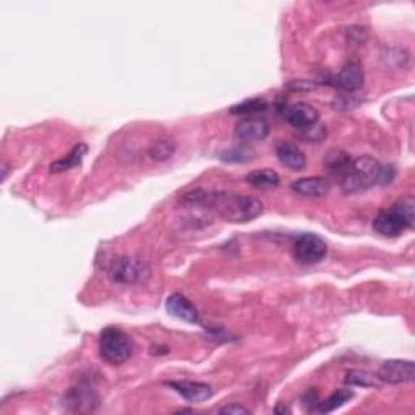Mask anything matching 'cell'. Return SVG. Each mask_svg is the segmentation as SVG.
<instances>
[{
    "label": "cell",
    "mask_w": 415,
    "mask_h": 415,
    "mask_svg": "<svg viewBox=\"0 0 415 415\" xmlns=\"http://www.w3.org/2000/svg\"><path fill=\"white\" fill-rule=\"evenodd\" d=\"M302 133L303 137L310 140V142H320V140H323L326 137V127L315 124L313 127L307 128V130H303Z\"/></svg>",
    "instance_id": "obj_24"
},
{
    "label": "cell",
    "mask_w": 415,
    "mask_h": 415,
    "mask_svg": "<svg viewBox=\"0 0 415 415\" xmlns=\"http://www.w3.org/2000/svg\"><path fill=\"white\" fill-rule=\"evenodd\" d=\"M394 179V169L379 164L372 156H359L352 159L349 171L341 177L344 194H355L375 185H388Z\"/></svg>",
    "instance_id": "obj_2"
},
{
    "label": "cell",
    "mask_w": 415,
    "mask_h": 415,
    "mask_svg": "<svg viewBox=\"0 0 415 415\" xmlns=\"http://www.w3.org/2000/svg\"><path fill=\"white\" fill-rule=\"evenodd\" d=\"M292 255L300 265H317L328 255V245L317 233H302L295 238Z\"/></svg>",
    "instance_id": "obj_6"
},
{
    "label": "cell",
    "mask_w": 415,
    "mask_h": 415,
    "mask_svg": "<svg viewBox=\"0 0 415 415\" xmlns=\"http://www.w3.org/2000/svg\"><path fill=\"white\" fill-rule=\"evenodd\" d=\"M344 383L349 384V387H359V388H373L379 389L383 387V382L379 379L377 373L367 372V370H359V368H354V370H349L344 377Z\"/></svg>",
    "instance_id": "obj_17"
},
{
    "label": "cell",
    "mask_w": 415,
    "mask_h": 415,
    "mask_svg": "<svg viewBox=\"0 0 415 415\" xmlns=\"http://www.w3.org/2000/svg\"><path fill=\"white\" fill-rule=\"evenodd\" d=\"M133 344L127 332L115 326L104 328L99 335V355L109 365H124L132 357Z\"/></svg>",
    "instance_id": "obj_4"
},
{
    "label": "cell",
    "mask_w": 415,
    "mask_h": 415,
    "mask_svg": "<svg viewBox=\"0 0 415 415\" xmlns=\"http://www.w3.org/2000/svg\"><path fill=\"white\" fill-rule=\"evenodd\" d=\"M285 120L289 122V124L297 128V130H307V128L313 127L315 124H318L320 122V112L313 106H310V104L305 103H299V104H294V106H290L285 109Z\"/></svg>",
    "instance_id": "obj_12"
},
{
    "label": "cell",
    "mask_w": 415,
    "mask_h": 415,
    "mask_svg": "<svg viewBox=\"0 0 415 415\" xmlns=\"http://www.w3.org/2000/svg\"><path fill=\"white\" fill-rule=\"evenodd\" d=\"M175 149H177V146L171 140H157V142L151 143L148 148V156L156 162H162L171 159Z\"/></svg>",
    "instance_id": "obj_21"
},
{
    "label": "cell",
    "mask_w": 415,
    "mask_h": 415,
    "mask_svg": "<svg viewBox=\"0 0 415 415\" xmlns=\"http://www.w3.org/2000/svg\"><path fill=\"white\" fill-rule=\"evenodd\" d=\"M9 171H10V166L7 164V161H4L2 162V180H4V182L9 177Z\"/></svg>",
    "instance_id": "obj_28"
},
{
    "label": "cell",
    "mask_w": 415,
    "mask_h": 415,
    "mask_svg": "<svg viewBox=\"0 0 415 415\" xmlns=\"http://www.w3.org/2000/svg\"><path fill=\"white\" fill-rule=\"evenodd\" d=\"M166 310H167V313L172 315L174 318L182 320L185 321V323H190V325L201 323V317H200V312H198V308L189 299H187L185 295L179 294V292H175V294L167 297Z\"/></svg>",
    "instance_id": "obj_10"
},
{
    "label": "cell",
    "mask_w": 415,
    "mask_h": 415,
    "mask_svg": "<svg viewBox=\"0 0 415 415\" xmlns=\"http://www.w3.org/2000/svg\"><path fill=\"white\" fill-rule=\"evenodd\" d=\"M415 201L412 196L397 200L389 208L382 209L373 219V231L383 237H397L414 227Z\"/></svg>",
    "instance_id": "obj_3"
},
{
    "label": "cell",
    "mask_w": 415,
    "mask_h": 415,
    "mask_svg": "<svg viewBox=\"0 0 415 415\" xmlns=\"http://www.w3.org/2000/svg\"><path fill=\"white\" fill-rule=\"evenodd\" d=\"M317 86V81H308V80H295V81H290V83L288 85V88L290 91H302V93H305V91H310V90H313V88Z\"/></svg>",
    "instance_id": "obj_26"
},
{
    "label": "cell",
    "mask_w": 415,
    "mask_h": 415,
    "mask_svg": "<svg viewBox=\"0 0 415 415\" xmlns=\"http://www.w3.org/2000/svg\"><path fill=\"white\" fill-rule=\"evenodd\" d=\"M276 156L280 164L290 171H302L307 166V156L299 146L290 142H280L276 146Z\"/></svg>",
    "instance_id": "obj_13"
},
{
    "label": "cell",
    "mask_w": 415,
    "mask_h": 415,
    "mask_svg": "<svg viewBox=\"0 0 415 415\" xmlns=\"http://www.w3.org/2000/svg\"><path fill=\"white\" fill-rule=\"evenodd\" d=\"M219 414H224V415H245V414H250V411L247 407H243L241 404H229V406H224L222 409H219Z\"/></svg>",
    "instance_id": "obj_27"
},
{
    "label": "cell",
    "mask_w": 415,
    "mask_h": 415,
    "mask_svg": "<svg viewBox=\"0 0 415 415\" xmlns=\"http://www.w3.org/2000/svg\"><path fill=\"white\" fill-rule=\"evenodd\" d=\"M179 203L185 208H208L222 219L236 224L250 222L263 214V203L258 198L232 191L194 189L180 196Z\"/></svg>",
    "instance_id": "obj_1"
},
{
    "label": "cell",
    "mask_w": 415,
    "mask_h": 415,
    "mask_svg": "<svg viewBox=\"0 0 415 415\" xmlns=\"http://www.w3.org/2000/svg\"><path fill=\"white\" fill-rule=\"evenodd\" d=\"M268 109V103L263 98H251L247 101H242L232 106L229 112L233 115H242V117H253L260 112H265Z\"/></svg>",
    "instance_id": "obj_20"
},
{
    "label": "cell",
    "mask_w": 415,
    "mask_h": 415,
    "mask_svg": "<svg viewBox=\"0 0 415 415\" xmlns=\"http://www.w3.org/2000/svg\"><path fill=\"white\" fill-rule=\"evenodd\" d=\"M86 153H88V145L86 143L75 145L73 148L70 149V153L65 157H62V159H57V161L52 162V164L49 166L51 174L65 172V171H70V169L80 166L81 162H83Z\"/></svg>",
    "instance_id": "obj_15"
},
{
    "label": "cell",
    "mask_w": 415,
    "mask_h": 415,
    "mask_svg": "<svg viewBox=\"0 0 415 415\" xmlns=\"http://www.w3.org/2000/svg\"><path fill=\"white\" fill-rule=\"evenodd\" d=\"M166 384L189 402H203L214 394V389L201 382L179 379V382H167Z\"/></svg>",
    "instance_id": "obj_11"
},
{
    "label": "cell",
    "mask_w": 415,
    "mask_h": 415,
    "mask_svg": "<svg viewBox=\"0 0 415 415\" xmlns=\"http://www.w3.org/2000/svg\"><path fill=\"white\" fill-rule=\"evenodd\" d=\"M251 154H253V151L248 148H243V146H238V148H231V149L222 151L219 157L226 162H245L251 159Z\"/></svg>",
    "instance_id": "obj_22"
},
{
    "label": "cell",
    "mask_w": 415,
    "mask_h": 415,
    "mask_svg": "<svg viewBox=\"0 0 415 415\" xmlns=\"http://www.w3.org/2000/svg\"><path fill=\"white\" fill-rule=\"evenodd\" d=\"M347 39L349 43L354 44H364L367 41V29L362 26H352L347 29Z\"/></svg>",
    "instance_id": "obj_25"
},
{
    "label": "cell",
    "mask_w": 415,
    "mask_h": 415,
    "mask_svg": "<svg viewBox=\"0 0 415 415\" xmlns=\"http://www.w3.org/2000/svg\"><path fill=\"white\" fill-rule=\"evenodd\" d=\"M355 95H357V93H342L341 96H337L335 101H332V107L336 110H350L357 107L360 104V98Z\"/></svg>",
    "instance_id": "obj_23"
},
{
    "label": "cell",
    "mask_w": 415,
    "mask_h": 415,
    "mask_svg": "<svg viewBox=\"0 0 415 415\" xmlns=\"http://www.w3.org/2000/svg\"><path fill=\"white\" fill-rule=\"evenodd\" d=\"M107 274L115 284L137 285L145 284L151 278V268L137 256H119L110 261Z\"/></svg>",
    "instance_id": "obj_5"
},
{
    "label": "cell",
    "mask_w": 415,
    "mask_h": 415,
    "mask_svg": "<svg viewBox=\"0 0 415 415\" xmlns=\"http://www.w3.org/2000/svg\"><path fill=\"white\" fill-rule=\"evenodd\" d=\"M377 375L387 384H407L415 379V365L412 360H387L379 367Z\"/></svg>",
    "instance_id": "obj_7"
},
{
    "label": "cell",
    "mask_w": 415,
    "mask_h": 415,
    "mask_svg": "<svg viewBox=\"0 0 415 415\" xmlns=\"http://www.w3.org/2000/svg\"><path fill=\"white\" fill-rule=\"evenodd\" d=\"M292 191L297 195L310 196V198H321L328 195L330 182L323 177H302L297 179L290 184Z\"/></svg>",
    "instance_id": "obj_14"
},
{
    "label": "cell",
    "mask_w": 415,
    "mask_h": 415,
    "mask_svg": "<svg viewBox=\"0 0 415 415\" xmlns=\"http://www.w3.org/2000/svg\"><path fill=\"white\" fill-rule=\"evenodd\" d=\"M245 182L253 189L260 190H271L276 189L280 184V177L273 169H260V171H251L245 175Z\"/></svg>",
    "instance_id": "obj_16"
},
{
    "label": "cell",
    "mask_w": 415,
    "mask_h": 415,
    "mask_svg": "<svg viewBox=\"0 0 415 415\" xmlns=\"http://www.w3.org/2000/svg\"><path fill=\"white\" fill-rule=\"evenodd\" d=\"M354 397V391L350 389H337L332 393L330 397H326L325 401H320L318 406H317V411L318 414H330L332 411H336V409L342 407L346 402H349L350 399Z\"/></svg>",
    "instance_id": "obj_18"
},
{
    "label": "cell",
    "mask_w": 415,
    "mask_h": 415,
    "mask_svg": "<svg viewBox=\"0 0 415 415\" xmlns=\"http://www.w3.org/2000/svg\"><path fill=\"white\" fill-rule=\"evenodd\" d=\"M364 83L365 73L359 61H349L331 81V85H335L342 93H359Z\"/></svg>",
    "instance_id": "obj_8"
},
{
    "label": "cell",
    "mask_w": 415,
    "mask_h": 415,
    "mask_svg": "<svg viewBox=\"0 0 415 415\" xmlns=\"http://www.w3.org/2000/svg\"><path fill=\"white\" fill-rule=\"evenodd\" d=\"M236 135L243 143L263 142L270 135V124L263 117H243L242 120L237 122Z\"/></svg>",
    "instance_id": "obj_9"
},
{
    "label": "cell",
    "mask_w": 415,
    "mask_h": 415,
    "mask_svg": "<svg viewBox=\"0 0 415 415\" xmlns=\"http://www.w3.org/2000/svg\"><path fill=\"white\" fill-rule=\"evenodd\" d=\"M350 164H352V157L337 149L328 153V156H326V159H325V167L328 169L331 174L341 175V177L349 171Z\"/></svg>",
    "instance_id": "obj_19"
}]
</instances>
